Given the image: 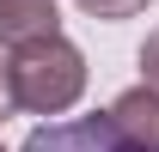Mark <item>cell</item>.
<instances>
[{
  "label": "cell",
  "instance_id": "cell-1",
  "mask_svg": "<svg viewBox=\"0 0 159 152\" xmlns=\"http://www.w3.org/2000/svg\"><path fill=\"white\" fill-rule=\"evenodd\" d=\"M6 73H12V103L31 116H67L86 97V55L61 37H37V43H19L6 55Z\"/></svg>",
  "mask_w": 159,
  "mask_h": 152
},
{
  "label": "cell",
  "instance_id": "cell-2",
  "mask_svg": "<svg viewBox=\"0 0 159 152\" xmlns=\"http://www.w3.org/2000/svg\"><path fill=\"white\" fill-rule=\"evenodd\" d=\"M25 152H141V146H129L98 110V116H74V122H43L25 140Z\"/></svg>",
  "mask_w": 159,
  "mask_h": 152
},
{
  "label": "cell",
  "instance_id": "cell-3",
  "mask_svg": "<svg viewBox=\"0 0 159 152\" xmlns=\"http://www.w3.org/2000/svg\"><path fill=\"white\" fill-rule=\"evenodd\" d=\"M104 122H110L129 146L159 152V91H153V85H129V91H116L110 110H104Z\"/></svg>",
  "mask_w": 159,
  "mask_h": 152
},
{
  "label": "cell",
  "instance_id": "cell-4",
  "mask_svg": "<svg viewBox=\"0 0 159 152\" xmlns=\"http://www.w3.org/2000/svg\"><path fill=\"white\" fill-rule=\"evenodd\" d=\"M55 31H61L55 0H0V43H6V49L37 43V37H55Z\"/></svg>",
  "mask_w": 159,
  "mask_h": 152
},
{
  "label": "cell",
  "instance_id": "cell-5",
  "mask_svg": "<svg viewBox=\"0 0 159 152\" xmlns=\"http://www.w3.org/2000/svg\"><path fill=\"white\" fill-rule=\"evenodd\" d=\"M80 12L86 19H135V12H147V0H80Z\"/></svg>",
  "mask_w": 159,
  "mask_h": 152
},
{
  "label": "cell",
  "instance_id": "cell-6",
  "mask_svg": "<svg viewBox=\"0 0 159 152\" xmlns=\"http://www.w3.org/2000/svg\"><path fill=\"white\" fill-rule=\"evenodd\" d=\"M141 85H153V91H159V31L141 43Z\"/></svg>",
  "mask_w": 159,
  "mask_h": 152
},
{
  "label": "cell",
  "instance_id": "cell-7",
  "mask_svg": "<svg viewBox=\"0 0 159 152\" xmlns=\"http://www.w3.org/2000/svg\"><path fill=\"white\" fill-rule=\"evenodd\" d=\"M12 110H19V103H12V73H6V55H0V122H6Z\"/></svg>",
  "mask_w": 159,
  "mask_h": 152
},
{
  "label": "cell",
  "instance_id": "cell-8",
  "mask_svg": "<svg viewBox=\"0 0 159 152\" xmlns=\"http://www.w3.org/2000/svg\"><path fill=\"white\" fill-rule=\"evenodd\" d=\"M0 152H6V146H0Z\"/></svg>",
  "mask_w": 159,
  "mask_h": 152
}]
</instances>
